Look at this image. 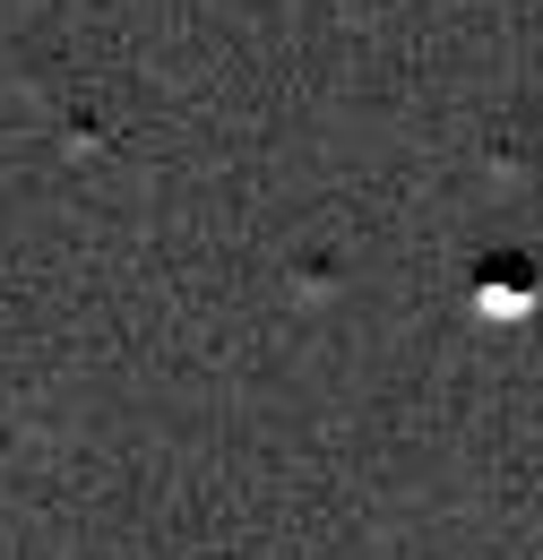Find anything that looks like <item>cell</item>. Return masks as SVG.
<instances>
[{"label":"cell","instance_id":"6da1fadb","mask_svg":"<svg viewBox=\"0 0 543 560\" xmlns=\"http://www.w3.org/2000/svg\"><path fill=\"white\" fill-rule=\"evenodd\" d=\"M483 302H492V311H527V277H492Z\"/></svg>","mask_w":543,"mask_h":560}]
</instances>
